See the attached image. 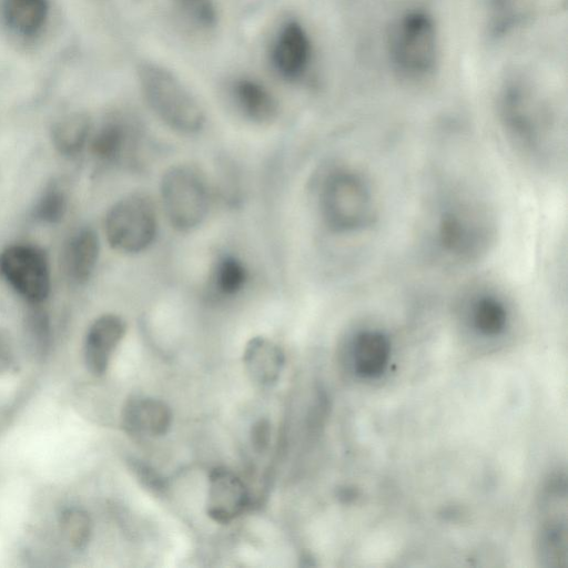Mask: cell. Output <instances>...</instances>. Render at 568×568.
<instances>
[{"instance_id": "6da1fadb", "label": "cell", "mask_w": 568, "mask_h": 568, "mask_svg": "<svg viewBox=\"0 0 568 568\" xmlns=\"http://www.w3.org/2000/svg\"><path fill=\"white\" fill-rule=\"evenodd\" d=\"M426 241L443 263H478L496 243L498 224L494 207L465 183L446 185L432 196L426 213Z\"/></svg>"}, {"instance_id": "ffe728a7", "label": "cell", "mask_w": 568, "mask_h": 568, "mask_svg": "<svg viewBox=\"0 0 568 568\" xmlns=\"http://www.w3.org/2000/svg\"><path fill=\"white\" fill-rule=\"evenodd\" d=\"M3 14L7 23L23 36L37 33L47 17V0H3Z\"/></svg>"}, {"instance_id": "9a60e30c", "label": "cell", "mask_w": 568, "mask_h": 568, "mask_svg": "<svg viewBox=\"0 0 568 568\" xmlns=\"http://www.w3.org/2000/svg\"><path fill=\"white\" fill-rule=\"evenodd\" d=\"M172 422L169 406L155 398L134 396L122 410V425L130 435H164Z\"/></svg>"}, {"instance_id": "ac0fdd59", "label": "cell", "mask_w": 568, "mask_h": 568, "mask_svg": "<svg viewBox=\"0 0 568 568\" xmlns=\"http://www.w3.org/2000/svg\"><path fill=\"white\" fill-rule=\"evenodd\" d=\"M99 252V237L92 229L73 234L62 254V266L68 278L78 284L88 281L95 268Z\"/></svg>"}, {"instance_id": "4fadbf2b", "label": "cell", "mask_w": 568, "mask_h": 568, "mask_svg": "<svg viewBox=\"0 0 568 568\" xmlns=\"http://www.w3.org/2000/svg\"><path fill=\"white\" fill-rule=\"evenodd\" d=\"M124 333L125 323L114 314H104L91 324L84 341V361L93 375L105 373Z\"/></svg>"}, {"instance_id": "83f0119b", "label": "cell", "mask_w": 568, "mask_h": 568, "mask_svg": "<svg viewBox=\"0 0 568 568\" xmlns=\"http://www.w3.org/2000/svg\"><path fill=\"white\" fill-rule=\"evenodd\" d=\"M134 470L139 476L140 480H142L145 486L151 487L153 489H160L163 487L162 478L153 469H150L146 465L135 463Z\"/></svg>"}, {"instance_id": "7c38bea8", "label": "cell", "mask_w": 568, "mask_h": 568, "mask_svg": "<svg viewBox=\"0 0 568 568\" xmlns=\"http://www.w3.org/2000/svg\"><path fill=\"white\" fill-rule=\"evenodd\" d=\"M250 495L244 481L225 467L212 469L209 476L206 513L216 523L227 524L248 506Z\"/></svg>"}, {"instance_id": "2e32d148", "label": "cell", "mask_w": 568, "mask_h": 568, "mask_svg": "<svg viewBox=\"0 0 568 568\" xmlns=\"http://www.w3.org/2000/svg\"><path fill=\"white\" fill-rule=\"evenodd\" d=\"M236 108L248 120L268 123L278 114V103L272 92L260 81L242 77L231 87Z\"/></svg>"}, {"instance_id": "e0dca14e", "label": "cell", "mask_w": 568, "mask_h": 568, "mask_svg": "<svg viewBox=\"0 0 568 568\" xmlns=\"http://www.w3.org/2000/svg\"><path fill=\"white\" fill-rule=\"evenodd\" d=\"M243 363L252 381L262 386H271L282 373L285 356L277 344L266 337L256 336L246 344Z\"/></svg>"}, {"instance_id": "3957f363", "label": "cell", "mask_w": 568, "mask_h": 568, "mask_svg": "<svg viewBox=\"0 0 568 568\" xmlns=\"http://www.w3.org/2000/svg\"><path fill=\"white\" fill-rule=\"evenodd\" d=\"M317 207L325 229L336 236L362 237L378 224L376 184L361 166L339 164L322 178Z\"/></svg>"}, {"instance_id": "d4e9b609", "label": "cell", "mask_w": 568, "mask_h": 568, "mask_svg": "<svg viewBox=\"0 0 568 568\" xmlns=\"http://www.w3.org/2000/svg\"><path fill=\"white\" fill-rule=\"evenodd\" d=\"M65 211L67 196L64 192L57 186H52L40 197L36 205L34 215L42 222L57 223L63 219Z\"/></svg>"}, {"instance_id": "d6986e66", "label": "cell", "mask_w": 568, "mask_h": 568, "mask_svg": "<svg viewBox=\"0 0 568 568\" xmlns=\"http://www.w3.org/2000/svg\"><path fill=\"white\" fill-rule=\"evenodd\" d=\"M134 145L131 129L120 121L103 124L94 134L91 150L95 158L104 162H115L128 154Z\"/></svg>"}, {"instance_id": "7a4b0ae2", "label": "cell", "mask_w": 568, "mask_h": 568, "mask_svg": "<svg viewBox=\"0 0 568 568\" xmlns=\"http://www.w3.org/2000/svg\"><path fill=\"white\" fill-rule=\"evenodd\" d=\"M497 122L507 144L526 163L539 169L557 164L562 142L554 112L527 78L504 80L496 95Z\"/></svg>"}, {"instance_id": "277c9868", "label": "cell", "mask_w": 568, "mask_h": 568, "mask_svg": "<svg viewBox=\"0 0 568 568\" xmlns=\"http://www.w3.org/2000/svg\"><path fill=\"white\" fill-rule=\"evenodd\" d=\"M138 78L146 104L163 123L186 134L203 128L205 114L201 104L175 73L144 61L139 65Z\"/></svg>"}, {"instance_id": "5b68a950", "label": "cell", "mask_w": 568, "mask_h": 568, "mask_svg": "<svg viewBox=\"0 0 568 568\" xmlns=\"http://www.w3.org/2000/svg\"><path fill=\"white\" fill-rule=\"evenodd\" d=\"M389 53L403 77H428L435 70L439 54L438 33L433 17L423 10L403 14L392 29Z\"/></svg>"}, {"instance_id": "f1b7e54d", "label": "cell", "mask_w": 568, "mask_h": 568, "mask_svg": "<svg viewBox=\"0 0 568 568\" xmlns=\"http://www.w3.org/2000/svg\"><path fill=\"white\" fill-rule=\"evenodd\" d=\"M12 359V348L8 336L0 331V373L7 369Z\"/></svg>"}, {"instance_id": "52a82bcc", "label": "cell", "mask_w": 568, "mask_h": 568, "mask_svg": "<svg viewBox=\"0 0 568 568\" xmlns=\"http://www.w3.org/2000/svg\"><path fill=\"white\" fill-rule=\"evenodd\" d=\"M158 219L148 195L135 193L118 201L105 217V235L118 252L133 254L145 250L154 240Z\"/></svg>"}, {"instance_id": "484cf974", "label": "cell", "mask_w": 568, "mask_h": 568, "mask_svg": "<svg viewBox=\"0 0 568 568\" xmlns=\"http://www.w3.org/2000/svg\"><path fill=\"white\" fill-rule=\"evenodd\" d=\"M490 9L491 29L497 33L510 27L520 18L519 0H493Z\"/></svg>"}, {"instance_id": "603a6c76", "label": "cell", "mask_w": 568, "mask_h": 568, "mask_svg": "<svg viewBox=\"0 0 568 568\" xmlns=\"http://www.w3.org/2000/svg\"><path fill=\"white\" fill-rule=\"evenodd\" d=\"M178 12L193 27L210 30L217 21L214 0H172Z\"/></svg>"}, {"instance_id": "4316f807", "label": "cell", "mask_w": 568, "mask_h": 568, "mask_svg": "<svg viewBox=\"0 0 568 568\" xmlns=\"http://www.w3.org/2000/svg\"><path fill=\"white\" fill-rule=\"evenodd\" d=\"M252 445L257 452L264 450L270 440V424L266 419L257 420L252 427Z\"/></svg>"}, {"instance_id": "7402d4cb", "label": "cell", "mask_w": 568, "mask_h": 568, "mask_svg": "<svg viewBox=\"0 0 568 568\" xmlns=\"http://www.w3.org/2000/svg\"><path fill=\"white\" fill-rule=\"evenodd\" d=\"M247 280V270L242 261L232 255L219 260L212 275L213 287L223 296L240 292Z\"/></svg>"}, {"instance_id": "30bf717a", "label": "cell", "mask_w": 568, "mask_h": 568, "mask_svg": "<svg viewBox=\"0 0 568 568\" xmlns=\"http://www.w3.org/2000/svg\"><path fill=\"white\" fill-rule=\"evenodd\" d=\"M0 274L31 304H40L49 295V265L45 255L37 246L18 244L2 251Z\"/></svg>"}, {"instance_id": "8fae6325", "label": "cell", "mask_w": 568, "mask_h": 568, "mask_svg": "<svg viewBox=\"0 0 568 568\" xmlns=\"http://www.w3.org/2000/svg\"><path fill=\"white\" fill-rule=\"evenodd\" d=\"M312 58V43L305 28L288 20L277 31L270 50V61L282 79L294 82L304 77Z\"/></svg>"}, {"instance_id": "9c48e42d", "label": "cell", "mask_w": 568, "mask_h": 568, "mask_svg": "<svg viewBox=\"0 0 568 568\" xmlns=\"http://www.w3.org/2000/svg\"><path fill=\"white\" fill-rule=\"evenodd\" d=\"M458 311L476 334L494 338L503 335L511 320L507 292L494 283L478 282L463 288Z\"/></svg>"}, {"instance_id": "cb8c5ba5", "label": "cell", "mask_w": 568, "mask_h": 568, "mask_svg": "<svg viewBox=\"0 0 568 568\" xmlns=\"http://www.w3.org/2000/svg\"><path fill=\"white\" fill-rule=\"evenodd\" d=\"M61 531L75 548H84L90 539L92 524L89 515L80 508H68L60 516Z\"/></svg>"}, {"instance_id": "44dd1931", "label": "cell", "mask_w": 568, "mask_h": 568, "mask_svg": "<svg viewBox=\"0 0 568 568\" xmlns=\"http://www.w3.org/2000/svg\"><path fill=\"white\" fill-rule=\"evenodd\" d=\"M90 133V120L75 113L63 118L52 129V144L64 156H74L84 148Z\"/></svg>"}, {"instance_id": "5bb4252c", "label": "cell", "mask_w": 568, "mask_h": 568, "mask_svg": "<svg viewBox=\"0 0 568 568\" xmlns=\"http://www.w3.org/2000/svg\"><path fill=\"white\" fill-rule=\"evenodd\" d=\"M351 353L355 372L364 378H375L387 367L390 339L379 328H361L352 337Z\"/></svg>"}, {"instance_id": "ba28073f", "label": "cell", "mask_w": 568, "mask_h": 568, "mask_svg": "<svg viewBox=\"0 0 568 568\" xmlns=\"http://www.w3.org/2000/svg\"><path fill=\"white\" fill-rule=\"evenodd\" d=\"M537 546L542 565H567V485L564 475L551 476L542 487L538 506Z\"/></svg>"}, {"instance_id": "8992f818", "label": "cell", "mask_w": 568, "mask_h": 568, "mask_svg": "<svg viewBox=\"0 0 568 568\" xmlns=\"http://www.w3.org/2000/svg\"><path fill=\"white\" fill-rule=\"evenodd\" d=\"M209 186L202 171L192 164L171 166L161 180L162 205L171 225L190 232L205 219Z\"/></svg>"}]
</instances>
